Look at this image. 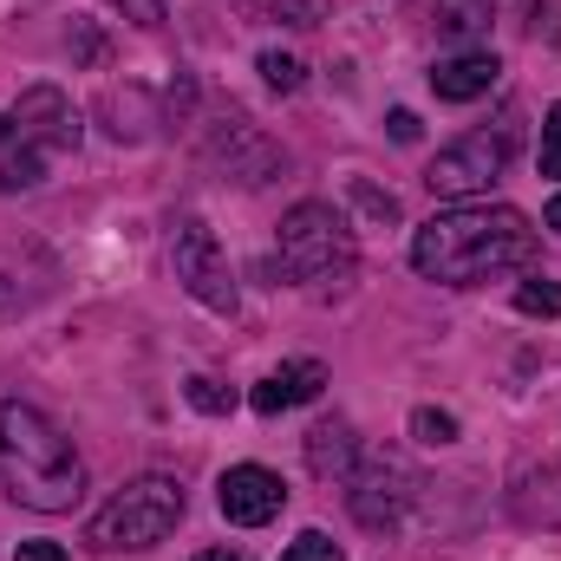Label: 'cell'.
I'll return each mask as SVG.
<instances>
[{
  "instance_id": "cell-17",
  "label": "cell",
  "mask_w": 561,
  "mask_h": 561,
  "mask_svg": "<svg viewBox=\"0 0 561 561\" xmlns=\"http://www.w3.org/2000/svg\"><path fill=\"white\" fill-rule=\"evenodd\" d=\"M183 399H190L196 412H209V419H222V412H236V392H222V386H216V379H203V373H196V379L183 386Z\"/></svg>"
},
{
  "instance_id": "cell-6",
  "label": "cell",
  "mask_w": 561,
  "mask_h": 561,
  "mask_svg": "<svg viewBox=\"0 0 561 561\" xmlns=\"http://www.w3.org/2000/svg\"><path fill=\"white\" fill-rule=\"evenodd\" d=\"M510 157H516V125L503 118V125H483V131H470V138L444 144V150L431 157L424 183H431V196H450V203H463V196L490 190V183L510 170Z\"/></svg>"
},
{
  "instance_id": "cell-8",
  "label": "cell",
  "mask_w": 561,
  "mask_h": 561,
  "mask_svg": "<svg viewBox=\"0 0 561 561\" xmlns=\"http://www.w3.org/2000/svg\"><path fill=\"white\" fill-rule=\"evenodd\" d=\"M353 516L366 523V529H399L405 523V510H412V496H419V477L399 463V457H386V450H373V457H359L353 463Z\"/></svg>"
},
{
  "instance_id": "cell-12",
  "label": "cell",
  "mask_w": 561,
  "mask_h": 561,
  "mask_svg": "<svg viewBox=\"0 0 561 561\" xmlns=\"http://www.w3.org/2000/svg\"><path fill=\"white\" fill-rule=\"evenodd\" d=\"M320 386H327V366L320 359H287L280 373H268L262 386H255V412L262 419H275V412H294V405H307V399H320Z\"/></svg>"
},
{
  "instance_id": "cell-1",
  "label": "cell",
  "mask_w": 561,
  "mask_h": 561,
  "mask_svg": "<svg viewBox=\"0 0 561 561\" xmlns=\"http://www.w3.org/2000/svg\"><path fill=\"white\" fill-rule=\"evenodd\" d=\"M529 262H536V229L510 203L437 209L412 236V268L424 280H444V287H477V280H496L510 268H529Z\"/></svg>"
},
{
  "instance_id": "cell-9",
  "label": "cell",
  "mask_w": 561,
  "mask_h": 561,
  "mask_svg": "<svg viewBox=\"0 0 561 561\" xmlns=\"http://www.w3.org/2000/svg\"><path fill=\"white\" fill-rule=\"evenodd\" d=\"M216 503H222V516L236 529H262V523H275L280 510H287V483H280L275 470H262V463H236V470H222Z\"/></svg>"
},
{
  "instance_id": "cell-13",
  "label": "cell",
  "mask_w": 561,
  "mask_h": 561,
  "mask_svg": "<svg viewBox=\"0 0 561 561\" xmlns=\"http://www.w3.org/2000/svg\"><path fill=\"white\" fill-rule=\"evenodd\" d=\"M353 463H359V437H353L346 419H327V424L307 431V470H313L320 483H346Z\"/></svg>"
},
{
  "instance_id": "cell-20",
  "label": "cell",
  "mask_w": 561,
  "mask_h": 561,
  "mask_svg": "<svg viewBox=\"0 0 561 561\" xmlns=\"http://www.w3.org/2000/svg\"><path fill=\"white\" fill-rule=\"evenodd\" d=\"M412 437H419V444H450V437H457V419L424 405V412H412Z\"/></svg>"
},
{
  "instance_id": "cell-18",
  "label": "cell",
  "mask_w": 561,
  "mask_h": 561,
  "mask_svg": "<svg viewBox=\"0 0 561 561\" xmlns=\"http://www.w3.org/2000/svg\"><path fill=\"white\" fill-rule=\"evenodd\" d=\"M262 79H268L275 92H300V79H307V66H300L294 53H262Z\"/></svg>"
},
{
  "instance_id": "cell-19",
  "label": "cell",
  "mask_w": 561,
  "mask_h": 561,
  "mask_svg": "<svg viewBox=\"0 0 561 561\" xmlns=\"http://www.w3.org/2000/svg\"><path fill=\"white\" fill-rule=\"evenodd\" d=\"M280 561H340V542L320 536V529H307V536H294V542L280 549Z\"/></svg>"
},
{
  "instance_id": "cell-23",
  "label": "cell",
  "mask_w": 561,
  "mask_h": 561,
  "mask_svg": "<svg viewBox=\"0 0 561 561\" xmlns=\"http://www.w3.org/2000/svg\"><path fill=\"white\" fill-rule=\"evenodd\" d=\"M105 7H118V13L138 20V26H163V0H105Z\"/></svg>"
},
{
  "instance_id": "cell-15",
  "label": "cell",
  "mask_w": 561,
  "mask_h": 561,
  "mask_svg": "<svg viewBox=\"0 0 561 561\" xmlns=\"http://www.w3.org/2000/svg\"><path fill=\"white\" fill-rule=\"evenodd\" d=\"M437 20H444L457 39H470V33L490 26V0H437Z\"/></svg>"
},
{
  "instance_id": "cell-2",
  "label": "cell",
  "mask_w": 561,
  "mask_h": 561,
  "mask_svg": "<svg viewBox=\"0 0 561 561\" xmlns=\"http://www.w3.org/2000/svg\"><path fill=\"white\" fill-rule=\"evenodd\" d=\"M0 490L39 516H66L85 503V463L39 405H20V399L0 405Z\"/></svg>"
},
{
  "instance_id": "cell-22",
  "label": "cell",
  "mask_w": 561,
  "mask_h": 561,
  "mask_svg": "<svg viewBox=\"0 0 561 561\" xmlns=\"http://www.w3.org/2000/svg\"><path fill=\"white\" fill-rule=\"evenodd\" d=\"M268 13H280L287 26H313L327 13V0H268Z\"/></svg>"
},
{
  "instance_id": "cell-14",
  "label": "cell",
  "mask_w": 561,
  "mask_h": 561,
  "mask_svg": "<svg viewBox=\"0 0 561 561\" xmlns=\"http://www.w3.org/2000/svg\"><path fill=\"white\" fill-rule=\"evenodd\" d=\"M516 516L556 529L561 523V470L542 463V470H523V477H516Z\"/></svg>"
},
{
  "instance_id": "cell-10",
  "label": "cell",
  "mask_w": 561,
  "mask_h": 561,
  "mask_svg": "<svg viewBox=\"0 0 561 561\" xmlns=\"http://www.w3.org/2000/svg\"><path fill=\"white\" fill-rule=\"evenodd\" d=\"M209 157H216V163H229V176H236V183H268V176L280 170V150L268 138H255L242 118H229V131H216V138H209Z\"/></svg>"
},
{
  "instance_id": "cell-24",
  "label": "cell",
  "mask_w": 561,
  "mask_h": 561,
  "mask_svg": "<svg viewBox=\"0 0 561 561\" xmlns=\"http://www.w3.org/2000/svg\"><path fill=\"white\" fill-rule=\"evenodd\" d=\"M13 561H72V556H66L59 542H20V549H13Z\"/></svg>"
},
{
  "instance_id": "cell-28",
  "label": "cell",
  "mask_w": 561,
  "mask_h": 561,
  "mask_svg": "<svg viewBox=\"0 0 561 561\" xmlns=\"http://www.w3.org/2000/svg\"><path fill=\"white\" fill-rule=\"evenodd\" d=\"M7 300H13V287H0V307H7Z\"/></svg>"
},
{
  "instance_id": "cell-5",
  "label": "cell",
  "mask_w": 561,
  "mask_h": 561,
  "mask_svg": "<svg viewBox=\"0 0 561 561\" xmlns=\"http://www.w3.org/2000/svg\"><path fill=\"white\" fill-rule=\"evenodd\" d=\"M176 523H183V490L170 477H138V483H125L92 516V542L105 556H118V549H157Z\"/></svg>"
},
{
  "instance_id": "cell-3",
  "label": "cell",
  "mask_w": 561,
  "mask_h": 561,
  "mask_svg": "<svg viewBox=\"0 0 561 561\" xmlns=\"http://www.w3.org/2000/svg\"><path fill=\"white\" fill-rule=\"evenodd\" d=\"M79 150V112L59 85H26L0 112V190H33L59 157Z\"/></svg>"
},
{
  "instance_id": "cell-25",
  "label": "cell",
  "mask_w": 561,
  "mask_h": 561,
  "mask_svg": "<svg viewBox=\"0 0 561 561\" xmlns=\"http://www.w3.org/2000/svg\"><path fill=\"white\" fill-rule=\"evenodd\" d=\"M386 125H392V138L399 144H419V112H392Z\"/></svg>"
},
{
  "instance_id": "cell-27",
  "label": "cell",
  "mask_w": 561,
  "mask_h": 561,
  "mask_svg": "<svg viewBox=\"0 0 561 561\" xmlns=\"http://www.w3.org/2000/svg\"><path fill=\"white\" fill-rule=\"evenodd\" d=\"M196 561H236V556H229V549H203Z\"/></svg>"
},
{
  "instance_id": "cell-21",
  "label": "cell",
  "mask_w": 561,
  "mask_h": 561,
  "mask_svg": "<svg viewBox=\"0 0 561 561\" xmlns=\"http://www.w3.org/2000/svg\"><path fill=\"white\" fill-rule=\"evenodd\" d=\"M542 176H561V105H549L542 118Z\"/></svg>"
},
{
  "instance_id": "cell-16",
  "label": "cell",
  "mask_w": 561,
  "mask_h": 561,
  "mask_svg": "<svg viewBox=\"0 0 561 561\" xmlns=\"http://www.w3.org/2000/svg\"><path fill=\"white\" fill-rule=\"evenodd\" d=\"M516 307L536 313V320H556L561 313V280H523V287H516Z\"/></svg>"
},
{
  "instance_id": "cell-11",
  "label": "cell",
  "mask_w": 561,
  "mask_h": 561,
  "mask_svg": "<svg viewBox=\"0 0 561 561\" xmlns=\"http://www.w3.org/2000/svg\"><path fill=\"white\" fill-rule=\"evenodd\" d=\"M496 53H450V59H437L431 66V92L444 99V105H470V99H483L490 85H496Z\"/></svg>"
},
{
  "instance_id": "cell-4",
  "label": "cell",
  "mask_w": 561,
  "mask_h": 561,
  "mask_svg": "<svg viewBox=\"0 0 561 561\" xmlns=\"http://www.w3.org/2000/svg\"><path fill=\"white\" fill-rule=\"evenodd\" d=\"M353 262H359V242L333 203H294L280 216V275L287 280H300V287L346 280Z\"/></svg>"
},
{
  "instance_id": "cell-26",
  "label": "cell",
  "mask_w": 561,
  "mask_h": 561,
  "mask_svg": "<svg viewBox=\"0 0 561 561\" xmlns=\"http://www.w3.org/2000/svg\"><path fill=\"white\" fill-rule=\"evenodd\" d=\"M542 222H549V229H556V236H561V196H556V203H549V216H542Z\"/></svg>"
},
{
  "instance_id": "cell-7",
  "label": "cell",
  "mask_w": 561,
  "mask_h": 561,
  "mask_svg": "<svg viewBox=\"0 0 561 561\" xmlns=\"http://www.w3.org/2000/svg\"><path fill=\"white\" fill-rule=\"evenodd\" d=\"M170 268H176V280H183L203 307L236 313V275H229V255H222V242H216V229H209L203 216H176Z\"/></svg>"
}]
</instances>
